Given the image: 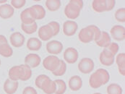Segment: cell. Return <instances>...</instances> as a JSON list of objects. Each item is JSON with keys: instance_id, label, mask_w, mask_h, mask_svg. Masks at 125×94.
<instances>
[{"instance_id": "obj_1", "label": "cell", "mask_w": 125, "mask_h": 94, "mask_svg": "<svg viewBox=\"0 0 125 94\" xmlns=\"http://www.w3.org/2000/svg\"><path fill=\"white\" fill-rule=\"evenodd\" d=\"M60 63V59L55 55H50L46 56L43 61V67L52 73H53L56 70L59 64Z\"/></svg>"}, {"instance_id": "obj_2", "label": "cell", "mask_w": 125, "mask_h": 94, "mask_svg": "<svg viewBox=\"0 0 125 94\" xmlns=\"http://www.w3.org/2000/svg\"><path fill=\"white\" fill-rule=\"evenodd\" d=\"M94 69V62L90 58H83L78 64V70L83 74L90 73Z\"/></svg>"}, {"instance_id": "obj_3", "label": "cell", "mask_w": 125, "mask_h": 94, "mask_svg": "<svg viewBox=\"0 0 125 94\" xmlns=\"http://www.w3.org/2000/svg\"><path fill=\"white\" fill-rule=\"evenodd\" d=\"M46 51L52 55H56L60 54L63 50V44L59 41H50L46 43Z\"/></svg>"}, {"instance_id": "obj_4", "label": "cell", "mask_w": 125, "mask_h": 94, "mask_svg": "<svg viewBox=\"0 0 125 94\" xmlns=\"http://www.w3.org/2000/svg\"><path fill=\"white\" fill-rule=\"evenodd\" d=\"M24 74V68L22 64L16 65L11 67L9 70L8 75L9 78L13 81H18L19 80H22Z\"/></svg>"}, {"instance_id": "obj_5", "label": "cell", "mask_w": 125, "mask_h": 94, "mask_svg": "<svg viewBox=\"0 0 125 94\" xmlns=\"http://www.w3.org/2000/svg\"><path fill=\"white\" fill-rule=\"evenodd\" d=\"M38 35L40 40L43 41H47L54 37L53 31L52 28L49 25V24L41 26L38 30Z\"/></svg>"}, {"instance_id": "obj_6", "label": "cell", "mask_w": 125, "mask_h": 94, "mask_svg": "<svg viewBox=\"0 0 125 94\" xmlns=\"http://www.w3.org/2000/svg\"><path fill=\"white\" fill-rule=\"evenodd\" d=\"M78 29V25L73 20H67L63 24V33L66 36H74Z\"/></svg>"}, {"instance_id": "obj_7", "label": "cell", "mask_w": 125, "mask_h": 94, "mask_svg": "<svg viewBox=\"0 0 125 94\" xmlns=\"http://www.w3.org/2000/svg\"><path fill=\"white\" fill-rule=\"evenodd\" d=\"M110 33L114 40L118 41H124L125 38V27L120 25H116L111 28Z\"/></svg>"}, {"instance_id": "obj_8", "label": "cell", "mask_w": 125, "mask_h": 94, "mask_svg": "<svg viewBox=\"0 0 125 94\" xmlns=\"http://www.w3.org/2000/svg\"><path fill=\"white\" fill-rule=\"evenodd\" d=\"M80 9L69 2L64 8V14L67 18L74 20L77 18L80 14Z\"/></svg>"}, {"instance_id": "obj_9", "label": "cell", "mask_w": 125, "mask_h": 94, "mask_svg": "<svg viewBox=\"0 0 125 94\" xmlns=\"http://www.w3.org/2000/svg\"><path fill=\"white\" fill-rule=\"evenodd\" d=\"M79 40L83 43H88L94 40V35L92 31L87 26L81 29L78 33Z\"/></svg>"}, {"instance_id": "obj_10", "label": "cell", "mask_w": 125, "mask_h": 94, "mask_svg": "<svg viewBox=\"0 0 125 94\" xmlns=\"http://www.w3.org/2000/svg\"><path fill=\"white\" fill-rule=\"evenodd\" d=\"M64 59L69 64H74L78 59V52L73 47L67 48L64 52Z\"/></svg>"}, {"instance_id": "obj_11", "label": "cell", "mask_w": 125, "mask_h": 94, "mask_svg": "<svg viewBox=\"0 0 125 94\" xmlns=\"http://www.w3.org/2000/svg\"><path fill=\"white\" fill-rule=\"evenodd\" d=\"M100 62L104 66H111L115 61V56L108 52L106 49H104V50L101 52L99 56Z\"/></svg>"}, {"instance_id": "obj_12", "label": "cell", "mask_w": 125, "mask_h": 94, "mask_svg": "<svg viewBox=\"0 0 125 94\" xmlns=\"http://www.w3.org/2000/svg\"><path fill=\"white\" fill-rule=\"evenodd\" d=\"M25 36L20 32H15L10 36V41L12 46L15 48H20L23 46L25 43Z\"/></svg>"}, {"instance_id": "obj_13", "label": "cell", "mask_w": 125, "mask_h": 94, "mask_svg": "<svg viewBox=\"0 0 125 94\" xmlns=\"http://www.w3.org/2000/svg\"><path fill=\"white\" fill-rule=\"evenodd\" d=\"M41 57L36 54H29L25 58V64L28 65L31 68H36L41 64Z\"/></svg>"}, {"instance_id": "obj_14", "label": "cell", "mask_w": 125, "mask_h": 94, "mask_svg": "<svg viewBox=\"0 0 125 94\" xmlns=\"http://www.w3.org/2000/svg\"><path fill=\"white\" fill-rule=\"evenodd\" d=\"M19 84L18 81H13L10 78L6 80L4 83V91L7 94H14L16 93Z\"/></svg>"}, {"instance_id": "obj_15", "label": "cell", "mask_w": 125, "mask_h": 94, "mask_svg": "<svg viewBox=\"0 0 125 94\" xmlns=\"http://www.w3.org/2000/svg\"><path fill=\"white\" fill-rule=\"evenodd\" d=\"M14 8L8 4H4L0 6V18L2 19H9L14 15Z\"/></svg>"}, {"instance_id": "obj_16", "label": "cell", "mask_w": 125, "mask_h": 94, "mask_svg": "<svg viewBox=\"0 0 125 94\" xmlns=\"http://www.w3.org/2000/svg\"><path fill=\"white\" fill-rule=\"evenodd\" d=\"M56 88V83L53 80H52L50 77L47 79L46 80H45L41 87V89L46 94H55Z\"/></svg>"}, {"instance_id": "obj_17", "label": "cell", "mask_w": 125, "mask_h": 94, "mask_svg": "<svg viewBox=\"0 0 125 94\" xmlns=\"http://www.w3.org/2000/svg\"><path fill=\"white\" fill-rule=\"evenodd\" d=\"M69 87L72 91H79L83 86V80L78 75H74L69 80Z\"/></svg>"}, {"instance_id": "obj_18", "label": "cell", "mask_w": 125, "mask_h": 94, "mask_svg": "<svg viewBox=\"0 0 125 94\" xmlns=\"http://www.w3.org/2000/svg\"><path fill=\"white\" fill-rule=\"evenodd\" d=\"M89 85L92 88H94V89L99 88L100 87H101L104 85L101 77L96 71L94 72L90 76Z\"/></svg>"}, {"instance_id": "obj_19", "label": "cell", "mask_w": 125, "mask_h": 94, "mask_svg": "<svg viewBox=\"0 0 125 94\" xmlns=\"http://www.w3.org/2000/svg\"><path fill=\"white\" fill-rule=\"evenodd\" d=\"M20 20L22 24H25V25H30L36 22V20L34 19L32 15L30 7L24 10L20 13Z\"/></svg>"}, {"instance_id": "obj_20", "label": "cell", "mask_w": 125, "mask_h": 94, "mask_svg": "<svg viewBox=\"0 0 125 94\" xmlns=\"http://www.w3.org/2000/svg\"><path fill=\"white\" fill-rule=\"evenodd\" d=\"M32 15L35 20H42L46 16V10L41 5L36 4L30 7Z\"/></svg>"}, {"instance_id": "obj_21", "label": "cell", "mask_w": 125, "mask_h": 94, "mask_svg": "<svg viewBox=\"0 0 125 94\" xmlns=\"http://www.w3.org/2000/svg\"><path fill=\"white\" fill-rule=\"evenodd\" d=\"M111 43V38L108 33H107L106 31H101V37L97 41H95L97 46L104 49L106 48Z\"/></svg>"}, {"instance_id": "obj_22", "label": "cell", "mask_w": 125, "mask_h": 94, "mask_svg": "<svg viewBox=\"0 0 125 94\" xmlns=\"http://www.w3.org/2000/svg\"><path fill=\"white\" fill-rule=\"evenodd\" d=\"M116 63L118 67L119 73L123 77L125 76V53L117 54L116 56Z\"/></svg>"}, {"instance_id": "obj_23", "label": "cell", "mask_w": 125, "mask_h": 94, "mask_svg": "<svg viewBox=\"0 0 125 94\" xmlns=\"http://www.w3.org/2000/svg\"><path fill=\"white\" fill-rule=\"evenodd\" d=\"M42 46L41 41L38 38H31L28 40L27 48L31 51H38Z\"/></svg>"}, {"instance_id": "obj_24", "label": "cell", "mask_w": 125, "mask_h": 94, "mask_svg": "<svg viewBox=\"0 0 125 94\" xmlns=\"http://www.w3.org/2000/svg\"><path fill=\"white\" fill-rule=\"evenodd\" d=\"M92 8L93 10L98 12L102 13L106 11V0H94L92 2Z\"/></svg>"}, {"instance_id": "obj_25", "label": "cell", "mask_w": 125, "mask_h": 94, "mask_svg": "<svg viewBox=\"0 0 125 94\" xmlns=\"http://www.w3.org/2000/svg\"><path fill=\"white\" fill-rule=\"evenodd\" d=\"M12 54H13L12 48L10 46L8 43H6L0 46V55L8 58L12 56Z\"/></svg>"}, {"instance_id": "obj_26", "label": "cell", "mask_w": 125, "mask_h": 94, "mask_svg": "<svg viewBox=\"0 0 125 94\" xmlns=\"http://www.w3.org/2000/svg\"><path fill=\"white\" fill-rule=\"evenodd\" d=\"M46 8L51 11V12H55L57 11L60 7H61V1L59 0H46Z\"/></svg>"}, {"instance_id": "obj_27", "label": "cell", "mask_w": 125, "mask_h": 94, "mask_svg": "<svg viewBox=\"0 0 125 94\" xmlns=\"http://www.w3.org/2000/svg\"><path fill=\"white\" fill-rule=\"evenodd\" d=\"M54 82L56 83V85L55 94H64L67 91V85L65 82L63 80H60V79L56 80H54Z\"/></svg>"}, {"instance_id": "obj_28", "label": "cell", "mask_w": 125, "mask_h": 94, "mask_svg": "<svg viewBox=\"0 0 125 94\" xmlns=\"http://www.w3.org/2000/svg\"><path fill=\"white\" fill-rule=\"evenodd\" d=\"M67 71V64L64 60L60 59V63L56 68V70L52 73V74L56 77H61L65 74Z\"/></svg>"}, {"instance_id": "obj_29", "label": "cell", "mask_w": 125, "mask_h": 94, "mask_svg": "<svg viewBox=\"0 0 125 94\" xmlns=\"http://www.w3.org/2000/svg\"><path fill=\"white\" fill-rule=\"evenodd\" d=\"M108 94H122L123 90L122 87L116 83H111L106 89Z\"/></svg>"}, {"instance_id": "obj_30", "label": "cell", "mask_w": 125, "mask_h": 94, "mask_svg": "<svg viewBox=\"0 0 125 94\" xmlns=\"http://www.w3.org/2000/svg\"><path fill=\"white\" fill-rule=\"evenodd\" d=\"M21 28L26 34H33L36 32L38 29V25L36 22L30 25L21 24Z\"/></svg>"}, {"instance_id": "obj_31", "label": "cell", "mask_w": 125, "mask_h": 94, "mask_svg": "<svg viewBox=\"0 0 125 94\" xmlns=\"http://www.w3.org/2000/svg\"><path fill=\"white\" fill-rule=\"evenodd\" d=\"M96 72L100 75V76L102 78V80H103V84L105 85L107 83H108L109 80H110V75L108 73L106 70L105 69H102V68H100V69H98L96 70Z\"/></svg>"}, {"instance_id": "obj_32", "label": "cell", "mask_w": 125, "mask_h": 94, "mask_svg": "<svg viewBox=\"0 0 125 94\" xmlns=\"http://www.w3.org/2000/svg\"><path fill=\"white\" fill-rule=\"evenodd\" d=\"M115 18L117 21L120 22H125V8H119L115 12Z\"/></svg>"}, {"instance_id": "obj_33", "label": "cell", "mask_w": 125, "mask_h": 94, "mask_svg": "<svg viewBox=\"0 0 125 94\" xmlns=\"http://www.w3.org/2000/svg\"><path fill=\"white\" fill-rule=\"evenodd\" d=\"M105 49H106L108 52H110L111 54H113L114 56H116V54H117L119 49V46L118 45V43H115V42H111L106 48H105Z\"/></svg>"}, {"instance_id": "obj_34", "label": "cell", "mask_w": 125, "mask_h": 94, "mask_svg": "<svg viewBox=\"0 0 125 94\" xmlns=\"http://www.w3.org/2000/svg\"><path fill=\"white\" fill-rule=\"evenodd\" d=\"M88 27L92 31V32L93 33V35H94V40L93 41H95V42L97 41L101 37V31L100 30V28L98 26H96L95 25H90Z\"/></svg>"}, {"instance_id": "obj_35", "label": "cell", "mask_w": 125, "mask_h": 94, "mask_svg": "<svg viewBox=\"0 0 125 94\" xmlns=\"http://www.w3.org/2000/svg\"><path fill=\"white\" fill-rule=\"evenodd\" d=\"M22 66L24 68V74H23V77H22L21 80L27 81L32 76V70H31V68L27 64H22Z\"/></svg>"}, {"instance_id": "obj_36", "label": "cell", "mask_w": 125, "mask_h": 94, "mask_svg": "<svg viewBox=\"0 0 125 94\" xmlns=\"http://www.w3.org/2000/svg\"><path fill=\"white\" fill-rule=\"evenodd\" d=\"M49 77L47 76L46 75H38L37 77L36 78V80H35V84H36V87L39 89H41V85L43 84V83L47 79H49Z\"/></svg>"}, {"instance_id": "obj_37", "label": "cell", "mask_w": 125, "mask_h": 94, "mask_svg": "<svg viewBox=\"0 0 125 94\" xmlns=\"http://www.w3.org/2000/svg\"><path fill=\"white\" fill-rule=\"evenodd\" d=\"M49 25L52 28L53 33H54V36H56L59 34L60 31V25L58 22L56 21H52L49 23Z\"/></svg>"}, {"instance_id": "obj_38", "label": "cell", "mask_w": 125, "mask_h": 94, "mask_svg": "<svg viewBox=\"0 0 125 94\" xmlns=\"http://www.w3.org/2000/svg\"><path fill=\"white\" fill-rule=\"evenodd\" d=\"M25 3H26L25 0H12L11 6L15 9H20L25 6Z\"/></svg>"}, {"instance_id": "obj_39", "label": "cell", "mask_w": 125, "mask_h": 94, "mask_svg": "<svg viewBox=\"0 0 125 94\" xmlns=\"http://www.w3.org/2000/svg\"><path fill=\"white\" fill-rule=\"evenodd\" d=\"M116 4L115 0H106V11L112 10Z\"/></svg>"}, {"instance_id": "obj_40", "label": "cell", "mask_w": 125, "mask_h": 94, "mask_svg": "<svg viewBox=\"0 0 125 94\" xmlns=\"http://www.w3.org/2000/svg\"><path fill=\"white\" fill-rule=\"evenodd\" d=\"M22 94H38L36 90L31 86H28L25 87L22 91Z\"/></svg>"}, {"instance_id": "obj_41", "label": "cell", "mask_w": 125, "mask_h": 94, "mask_svg": "<svg viewBox=\"0 0 125 94\" xmlns=\"http://www.w3.org/2000/svg\"><path fill=\"white\" fill-rule=\"evenodd\" d=\"M70 2L80 8V10H82L83 7V1L82 0H70Z\"/></svg>"}, {"instance_id": "obj_42", "label": "cell", "mask_w": 125, "mask_h": 94, "mask_svg": "<svg viewBox=\"0 0 125 94\" xmlns=\"http://www.w3.org/2000/svg\"><path fill=\"white\" fill-rule=\"evenodd\" d=\"M6 43H8L6 37L3 35H0V46L2 44H4Z\"/></svg>"}, {"instance_id": "obj_43", "label": "cell", "mask_w": 125, "mask_h": 94, "mask_svg": "<svg viewBox=\"0 0 125 94\" xmlns=\"http://www.w3.org/2000/svg\"><path fill=\"white\" fill-rule=\"evenodd\" d=\"M7 0H1L0 1V4H2V3H5V2H7Z\"/></svg>"}, {"instance_id": "obj_44", "label": "cell", "mask_w": 125, "mask_h": 94, "mask_svg": "<svg viewBox=\"0 0 125 94\" xmlns=\"http://www.w3.org/2000/svg\"><path fill=\"white\" fill-rule=\"evenodd\" d=\"M101 94V93H95V94Z\"/></svg>"}, {"instance_id": "obj_45", "label": "cell", "mask_w": 125, "mask_h": 94, "mask_svg": "<svg viewBox=\"0 0 125 94\" xmlns=\"http://www.w3.org/2000/svg\"><path fill=\"white\" fill-rule=\"evenodd\" d=\"M0 66H1V60H0Z\"/></svg>"}]
</instances>
